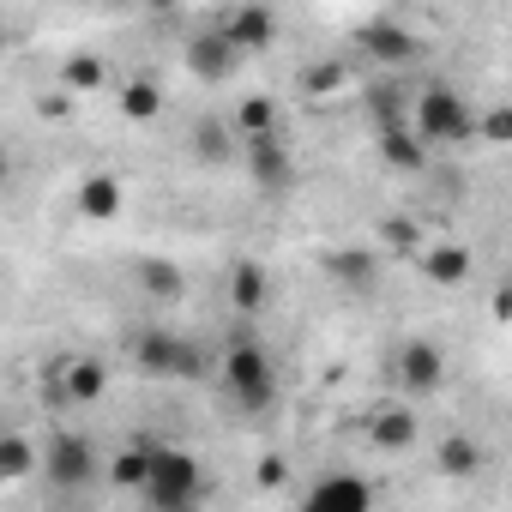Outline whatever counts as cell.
Listing matches in <instances>:
<instances>
[{"label": "cell", "mask_w": 512, "mask_h": 512, "mask_svg": "<svg viewBox=\"0 0 512 512\" xmlns=\"http://www.w3.org/2000/svg\"><path fill=\"white\" fill-rule=\"evenodd\" d=\"M494 320H512V290H500V296H494Z\"/></svg>", "instance_id": "cell-33"}, {"label": "cell", "mask_w": 512, "mask_h": 512, "mask_svg": "<svg viewBox=\"0 0 512 512\" xmlns=\"http://www.w3.org/2000/svg\"><path fill=\"white\" fill-rule=\"evenodd\" d=\"M398 386L410 398H434L446 386V356H440L434 338H404L398 344Z\"/></svg>", "instance_id": "cell-7"}, {"label": "cell", "mask_w": 512, "mask_h": 512, "mask_svg": "<svg viewBox=\"0 0 512 512\" xmlns=\"http://www.w3.org/2000/svg\"><path fill=\"white\" fill-rule=\"evenodd\" d=\"M115 211H121V181H115V175H85V181H79V217L109 223Z\"/></svg>", "instance_id": "cell-20"}, {"label": "cell", "mask_w": 512, "mask_h": 512, "mask_svg": "<svg viewBox=\"0 0 512 512\" xmlns=\"http://www.w3.org/2000/svg\"><path fill=\"white\" fill-rule=\"evenodd\" d=\"M241 163H247V175H253L260 193H290L296 187V151L284 145V133L241 139Z\"/></svg>", "instance_id": "cell-6"}, {"label": "cell", "mask_w": 512, "mask_h": 512, "mask_svg": "<svg viewBox=\"0 0 512 512\" xmlns=\"http://www.w3.org/2000/svg\"><path fill=\"white\" fill-rule=\"evenodd\" d=\"M302 512H374V488H368V476H356V470H332V476H320V482L308 488Z\"/></svg>", "instance_id": "cell-9"}, {"label": "cell", "mask_w": 512, "mask_h": 512, "mask_svg": "<svg viewBox=\"0 0 512 512\" xmlns=\"http://www.w3.org/2000/svg\"><path fill=\"white\" fill-rule=\"evenodd\" d=\"M476 139L482 145H512V103H494L476 115Z\"/></svg>", "instance_id": "cell-30"}, {"label": "cell", "mask_w": 512, "mask_h": 512, "mask_svg": "<svg viewBox=\"0 0 512 512\" xmlns=\"http://www.w3.org/2000/svg\"><path fill=\"white\" fill-rule=\"evenodd\" d=\"M344 85H350V67H344L338 55L314 61V67H308V79H302V91H308V97H332V91H344Z\"/></svg>", "instance_id": "cell-29"}, {"label": "cell", "mask_w": 512, "mask_h": 512, "mask_svg": "<svg viewBox=\"0 0 512 512\" xmlns=\"http://www.w3.org/2000/svg\"><path fill=\"white\" fill-rule=\"evenodd\" d=\"M127 446H139V452H151V488H145V500H151V512H205L199 500H205V464L193 458V452H181V446H169V440H157V434H133Z\"/></svg>", "instance_id": "cell-1"}, {"label": "cell", "mask_w": 512, "mask_h": 512, "mask_svg": "<svg viewBox=\"0 0 512 512\" xmlns=\"http://www.w3.org/2000/svg\"><path fill=\"white\" fill-rule=\"evenodd\" d=\"M103 85H109V61H103L97 49H73V55L61 61V91H67V97L103 91Z\"/></svg>", "instance_id": "cell-17"}, {"label": "cell", "mask_w": 512, "mask_h": 512, "mask_svg": "<svg viewBox=\"0 0 512 512\" xmlns=\"http://www.w3.org/2000/svg\"><path fill=\"white\" fill-rule=\"evenodd\" d=\"M139 290L157 296V302H175V296L187 290V272H181L175 260H157V253H151V260H139Z\"/></svg>", "instance_id": "cell-23"}, {"label": "cell", "mask_w": 512, "mask_h": 512, "mask_svg": "<svg viewBox=\"0 0 512 512\" xmlns=\"http://www.w3.org/2000/svg\"><path fill=\"white\" fill-rule=\"evenodd\" d=\"M368 115H374L380 133L410 127V121H404V91H398V85H374V91H368Z\"/></svg>", "instance_id": "cell-28"}, {"label": "cell", "mask_w": 512, "mask_h": 512, "mask_svg": "<svg viewBox=\"0 0 512 512\" xmlns=\"http://www.w3.org/2000/svg\"><path fill=\"white\" fill-rule=\"evenodd\" d=\"M416 133H422V145H464V139H476V115L458 97V85L434 79L416 97Z\"/></svg>", "instance_id": "cell-3"}, {"label": "cell", "mask_w": 512, "mask_h": 512, "mask_svg": "<svg viewBox=\"0 0 512 512\" xmlns=\"http://www.w3.org/2000/svg\"><path fill=\"white\" fill-rule=\"evenodd\" d=\"M416 416L410 410H374V422H368V440L380 446V452H404V446H416Z\"/></svg>", "instance_id": "cell-21"}, {"label": "cell", "mask_w": 512, "mask_h": 512, "mask_svg": "<svg viewBox=\"0 0 512 512\" xmlns=\"http://www.w3.org/2000/svg\"><path fill=\"white\" fill-rule=\"evenodd\" d=\"M223 37H229L241 55H260V49L278 43V13H272V7H241V13L223 19Z\"/></svg>", "instance_id": "cell-14"}, {"label": "cell", "mask_w": 512, "mask_h": 512, "mask_svg": "<svg viewBox=\"0 0 512 512\" xmlns=\"http://www.w3.org/2000/svg\"><path fill=\"white\" fill-rule=\"evenodd\" d=\"M482 464H488V452H482V440L476 434H440L434 440V470L446 476V482H470V476H482Z\"/></svg>", "instance_id": "cell-13"}, {"label": "cell", "mask_w": 512, "mask_h": 512, "mask_svg": "<svg viewBox=\"0 0 512 512\" xmlns=\"http://www.w3.org/2000/svg\"><path fill=\"white\" fill-rule=\"evenodd\" d=\"M380 163L386 169H398V175H416V169H428V145H422V133L416 127H398V133H380Z\"/></svg>", "instance_id": "cell-18"}, {"label": "cell", "mask_w": 512, "mask_h": 512, "mask_svg": "<svg viewBox=\"0 0 512 512\" xmlns=\"http://www.w3.org/2000/svg\"><path fill=\"white\" fill-rule=\"evenodd\" d=\"M356 43H362L374 61H386V67H404V61H416V55H422V37H416V31H404L398 19H368V25L356 31Z\"/></svg>", "instance_id": "cell-12"}, {"label": "cell", "mask_w": 512, "mask_h": 512, "mask_svg": "<svg viewBox=\"0 0 512 512\" xmlns=\"http://www.w3.org/2000/svg\"><path fill=\"white\" fill-rule=\"evenodd\" d=\"M31 470H43L37 446L25 434H0V482H25Z\"/></svg>", "instance_id": "cell-24"}, {"label": "cell", "mask_w": 512, "mask_h": 512, "mask_svg": "<svg viewBox=\"0 0 512 512\" xmlns=\"http://www.w3.org/2000/svg\"><path fill=\"white\" fill-rule=\"evenodd\" d=\"M37 115L61 121V115H73V97H67V91H55V97H37Z\"/></svg>", "instance_id": "cell-32"}, {"label": "cell", "mask_w": 512, "mask_h": 512, "mask_svg": "<svg viewBox=\"0 0 512 512\" xmlns=\"http://www.w3.org/2000/svg\"><path fill=\"white\" fill-rule=\"evenodd\" d=\"M133 368L151 374V380H199L205 374V356H199L193 338H175V332L145 326V332H133Z\"/></svg>", "instance_id": "cell-4"}, {"label": "cell", "mask_w": 512, "mask_h": 512, "mask_svg": "<svg viewBox=\"0 0 512 512\" xmlns=\"http://www.w3.org/2000/svg\"><path fill=\"white\" fill-rule=\"evenodd\" d=\"M266 296H272V278H266V266L260 260H235L229 266V308L241 314V320H253L266 308Z\"/></svg>", "instance_id": "cell-15"}, {"label": "cell", "mask_w": 512, "mask_h": 512, "mask_svg": "<svg viewBox=\"0 0 512 512\" xmlns=\"http://www.w3.org/2000/svg\"><path fill=\"white\" fill-rule=\"evenodd\" d=\"M422 278L434 284V290H458L464 278H470V253L458 247V241H428V253H422Z\"/></svg>", "instance_id": "cell-16"}, {"label": "cell", "mask_w": 512, "mask_h": 512, "mask_svg": "<svg viewBox=\"0 0 512 512\" xmlns=\"http://www.w3.org/2000/svg\"><path fill=\"white\" fill-rule=\"evenodd\" d=\"M241 61H247V55L223 37V25H217V31H199V37L187 43V73H193L199 85H223V79H235Z\"/></svg>", "instance_id": "cell-10"}, {"label": "cell", "mask_w": 512, "mask_h": 512, "mask_svg": "<svg viewBox=\"0 0 512 512\" xmlns=\"http://www.w3.org/2000/svg\"><path fill=\"white\" fill-rule=\"evenodd\" d=\"M235 145H241V139H235V127H223V121H199V127H193V157H199V163H223Z\"/></svg>", "instance_id": "cell-27"}, {"label": "cell", "mask_w": 512, "mask_h": 512, "mask_svg": "<svg viewBox=\"0 0 512 512\" xmlns=\"http://www.w3.org/2000/svg\"><path fill=\"white\" fill-rule=\"evenodd\" d=\"M109 392V368L97 356H67L55 374H49V398L55 404H97Z\"/></svg>", "instance_id": "cell-8"}, {"label": "cell", "mask_w": 512, "mask_h": 512, "mask_svg": "<svg viewBox=\"0 0 512 512\" xmlns=\"http://www.w3.org/2000/svg\"><path fill=\"white\" fill-rule=\"evenodd\" d=\"M157 109H163V85L157 79H127L121 85V115L127 121H157Z\"/></svg>", "instance_id": "cell-25"}, {"label": "cell", "mask_w": 512, "mask_h": 512, "mask_svg": "<svg viewBox=\"0 0 512 512\" xmlns=\"http://www.w3.org/2000/svg\"><path fill=\"white\" fill-rule=\"evenodd\" d=\"M380 241H386V253H398V260H422L428 253V235H422V223L416 217H380Z\"/></svg>", "instance_id": "cell-22"}, {"label": "cell", "mask_w": 512, "mask_h": 512, "mask_svg": "<svg viewBox=\"0 0 512 512\" xmlns=\"http://www.w3.org/2000/svg\"><path fill=\"white\" fill-rule=\"evenodd\" d=\"M43 482L61 488V494H79L97 482V446L79 434V428H55L49 446H43Z\"/></svg>", "instance_id": "cell-5"}, {"label": "cell", "mask_w": 512, "mask_h": 512, "mask_svg": "<svg viewBox=\"0 0 512 512\" xmlns=\"http://www.w3.org/2000/svg\"><path fill=\"white\" fill-rule=\"evenodd\" d=\"M253 482H260V488H284L290 482V464L272 452V458H260V470H253Z\"/></svg>", "instance_id": "cell-31"}, {"label": "cell", "mask_w": 512, "mask_h": 512, "mask_svg": "<svg viewBox=\"0 0 512 512\" xmlns=\"http://www.w3.org/2000/svg\"><path fill=\"white\" fill-rule=\"evenodd\" d=\"M320 266H326V278H332L344 296H368L374 278H380V253H374V247H332Z\"/></svg>", "instance_id": "cell-11"}, {"label": "cell", "mask_w": 512, "mask_h": 512, "mask_svg": "<svg viewBox=\"0 0 512 512\" xmlns=\"http://www.w3.org/2000/svg\"><path fill=\"white\" fill-rule=\"evenodd\" d=\"M223 392L247 410V416H260L272 398H278V368L272 356L253 344V332H229V350H223Z\"/></svg>", "instance_id": "cell-2"}, {"label": "cell", "mask_w": 512, "mask_h": 512, "mask_svg": "<svg viewBox=\"0 0 512 512\" xmlns=\"http://www.w3.org/2000/svg\"><path fill=\"white\" fill-rule=\"evenodd\" d=\"M229 127H235V139H266V133H278V103L253 91V97H241V103H235Z\"/></svg>", "instance_id": "cell-19"}, {"label": "cell", "mask_w": 512, "mask_h": 512, "mask_svg": "<svg viewBox=\"0 0 512 512\" xmlns=\"http://www.w3.org/2000/svg\"><path fill=\"white\" fill-rule=\"evenodd\" d=\"M103 476H109V488H151V452H139V446L115 452Z\"/></svg>", "instance_id": "cell-26"}]
</instances>
